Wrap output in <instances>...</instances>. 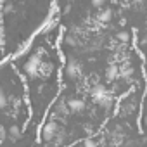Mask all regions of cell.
Instances as JSON below:
<instances>
[{
	"instance_id": "cell-1",
	"label": "cell",
	"mask_w": 147,
	"mask_h": 147,
	"mask_svg": "<svg viewBox=\"0 0 147 147\" xmlns=\"http://www.w3.org/2000/svg\"><path fill=\"white\" fill-rule=\"evenodd\" d=\"M97 19H99L100 23H109V21L113 19V9H102V11L99 12Z\"/></svg>"
},
{
	"instance_id": "cell-2",
	"label": "cell",
	"mask_w": 147,
	"mask_h": 147,
	"mask_svg": "<svg viewBox=\"0 0 147 147\" xmlns=\"http://www.w3.org/2000/svg\"><path fill=\"white\" fill-rule=\"evenodd\" d=\"M116 40L121 42V43H126L130 40V33L128 31H119V33H116Z\"/></svg>"
},
{
	"instance_id": "cell-3",
	"label": "cell",
	"mask_w": 147,
	"mask_h": 147,
	"mask_svg": "<svg viewBox=\"0 0 147 147\" xmlns=\"http://www.w3.org/2000/svg\"><path fill=\"white\" fill-rule=\"evenodd\" d=\"M106 2H107V0H92V5L97 7V9H102L106 5Z\"/></svg>"
}]
</instances>
